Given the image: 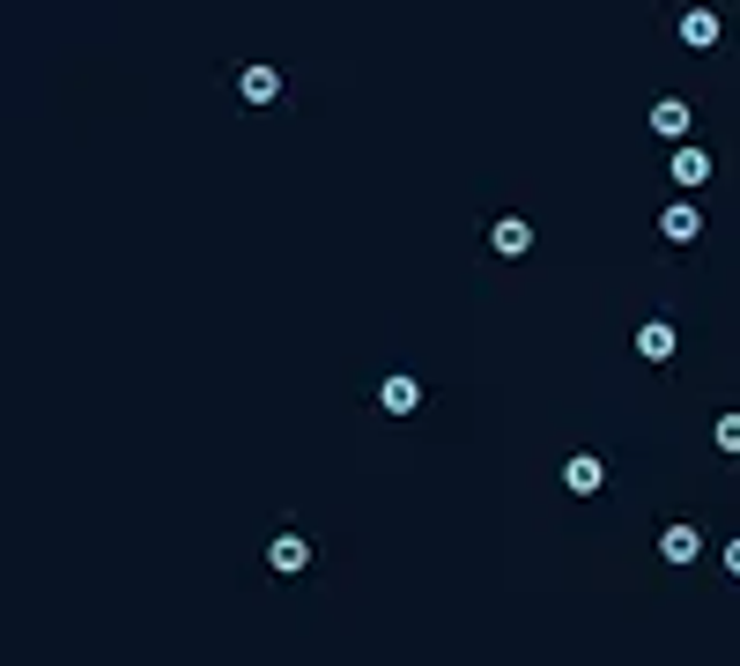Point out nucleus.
Segmentation results:
<instances>
[{
    "label": "nucleus",
    "mask_w": 740,
    "mask_h": 666,
    "mask_svg": "<svg viewBox=\"0 0 740 666\" xmlns=\"http://www.w3.org/2000/svg\"><path fill=\"white\" fill-rule=\"evenodd\" d=\"M659 237L666 245H696V237H704V208H696V200H666L659 208Z\"/></svg>",
    "instance_id": "f257e3e1"
},
{
    "label": "nucleus",
    "mask_w": 740,
    "mask_h": 666,
    "mask_svg": "<svg viewBox=\"0 0 740 666\" xmlns=\"http://www.w3.org/2000/svg\"><path fill=\"white\" fill-rule=\"evenodd\" d=\"M711 171H718V163H711V148H704V141L674 148V186H689V193H696V186H711Z\"/></svg>",
    "instance_id": "f03ea898"
},
{
    "label": "nucleus",
    "mask_w": 740,
    "mask_h": 666,
    "mask_svg": "<svg viewBox=\"0 0 740 666\" xmlns=\"http://www.w3.org/2000/svg\"><path fill=\"white\" fill-rule=\"evenodd\" d=\"M378 408H385V415H415L422 408V378L415 370H393V378L378 385Z\"/></svg>",
    "instance_id": "7ed1b4c3"
},
{
    "label": "nucleus",
    "mask_w": 740,
    "mask_h": 666,
    "mask_svg": "<svg viewBox=\"0 0 740 666\" xmlns=\"http://www.w3.org/2000/svg\"><path fill=\"white\" fill-rule=\"evenodd\" d=\"M674 348H681L674 319H644L637 326V356H644V363H674Z\"/></svg>",
    "instance_id": "20e7f679"
},
{
    "label": "nucleus",
    "mask_w": 740,
    "mask_h": 666,
    "mask_svg": "<svg viewBox=\"0 0 740 666\" xmlns=\"http://www.w3.org/2000/svg\"><path fill=\"white\" fill-rule=\"evenodd\" d=\"M674 30H681V45H689V52H711L718 38H726V23H718L711 8H689V15H681Z\"/></svg>",
    "instance_id": "39448f33"
},
{
    "label": "nucleus",
    "mask_w": 740,
    "mask_h": 666,
    "mask_svg": "<svg viewBox=\"0 0 740 666\" xmlns=\"http://www.w3.org/2000/svg\"><path fill=\"white\" fill-rule=\"evenodd\" d=\"M600 482H607V467H600L592 452H570L563 459V489L570 496H600Z\"/></svg>",
    "instance_id": "423d86ee"
},
{
    "label": "nucleus",
    "mask_w": 740,
    "mask_h": 666,
    "mask_svg": "<svg viewBox=\"0 0 740 666\" xmlns=\"http://www.w3.org/2000/svg\"><path fill=\"white\" fill-rule=\"evenodd\" d=\"M304 563H311V541H304V533H274V541H267V570L296 578Z\"/></svg>",
    "instance_id": "0eeeda50"
},
{
    "label": "nucleus",
    "mask_w": 740,
    "mask_h": 666,
    "mask_svg": "<svg viewBox=\"0 0 740 666\" xmlns=\"http://www.w3.org/2000/svg\"><path fill=\"white\" fill-rule=\"evenodd\" d=\"M237 97H245V104H274V97H282V67H267V60L245 67V74H237Z\"/></svg>",
    "instance_id": "6e6552de"
},
{
    "label": "nucleus",
    "mask_w": 740,
    "mask_h": 666,
    "mask_svg": "<svg viewBox=\"0 0 740 666\" xmlns=\"http://www.w3.org/2000/svg\"><path fill=\"white\" fill-rule=\"evenodd\" d=\"M489 245L504 252V260H526V252H533V222H518V215H504L489 230Z\"/></svg>",
    "instance_id": "1a4fd4ad"
},
{
    "label": "nucleus",
    "mask_w": 740,
    "mask_h": 666,
    "mask_svg": "<svg viewBox=\"0 0 740 666\" xmlns=\"http://www.w3.org/2000/svg\"><path fill=\"white\" fill-rule=\"evenodd\" d=\"M689 126H696V112H689L681 97H659V104H652V134H666V141H681Z\"/></svg>",
    "instance_id": "9d476101"
},
{
    "label": "nucleus",
    "mask_w": 740,
    "mask_h": 666,
    "mask_svg": "<svg viewBox=\"0 0 740 666\" xmlns=\"http://www.w3.org/2000/svg\"><path fill=\"white\" fill-rule=\"evenodd\" d=\"M659 556H666V563H696V556H704V533H696V526H666Z\"/></svg>",
    "instance_id": "9b49d317"
},
{
    "label": "nucleus",
    "mask_w": 740,
    "mask_h": 666,
    "mask_svg": "<svg viewBox=\"0 0 740 666\" xmlns=\"http://www.w3.org/2000/svg\"><path fill=\"white\" fill-rule=\"evenodd\" d=\"M711 437H718V452H740V415H718Z\"/></svg>",
    "instance_id": "f8f14e48"
},
{
    "label": "nucleus",
    "mask_w": 740,
    "mask_h": 666,
    "mask_svg": "<svg viewBox=\"0 0 740 666\" xmlns=\"http://www.w3.org/2000/svg\"><path fill=\"white\" fill-rule=\"evenodd\" d=\"M726 570H733V578H740V541H726Z\"/></svg>",
    "instance_id": "ddd939ff"
}]
</instances>
